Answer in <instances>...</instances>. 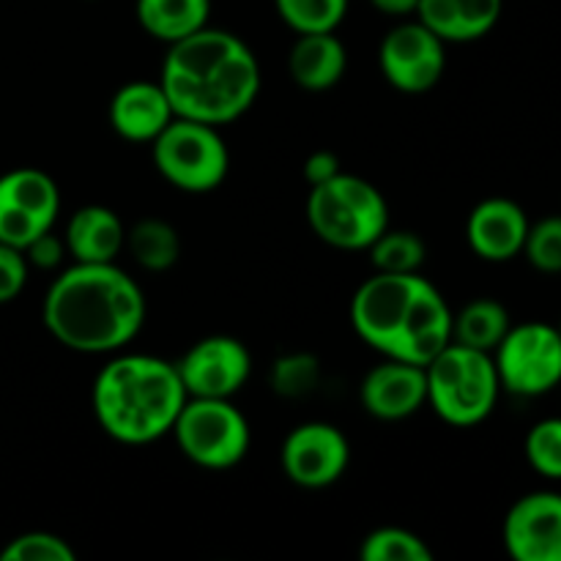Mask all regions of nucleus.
Wrapping results in <instances>:
<instances>
[{"mask_svg":"<svg viewBox=\"0 0 561 561\" xmlns=\"http://www.w3.org/2000/svg\"><path fill=\"white\" fill-rule=\"evenodd\" d=\"M493 354L499 381L513 394L537 398L561 381V334L548 323L510 327Z\"/></svg>","mask_w":561,"mask_h":561,"instance_id":"9","label":"nucleus"},{"mask_svg":"<svg viewBox=\"0 0 561 561\" xmlns=\"http://www.w3.org/2000/svg\"><path fill=\"white\" fill-rule=\"evenodd\" d=\"M362 561H431L433 551L420 535L400 526H381L362 540Z\"/></svg>","mask_w":561,"mask_h":561,"instance_id":"26","label":"nucleus"},{"mask_svg":"<svg viewBox=\"0 0 561 561\" xmlns=\"http://www.w3.org/2000/svg\"><path fill=\"white\" fill-rule=\"evenodd\" d=\"M307 222L334 250H367L389 228L387 197L370 181L340 173L327 184L310 186Z\"/></svg>","mask_w":561,"mask_h":561,"instance_id":"4","label":"nucleus"},{"mask_svg":"<svg viewBox=\"0 0 561 561\" xmlns=\"http://www.w3.org/2000/svg\"><path fill=\"white\" fill-rule=\"evenodd\" d=\"M170 433L184 458L201 469H233L250 449V422L233 400L186 398Z\"/></svg>","mask_w":561,"mask_h":561,"instance_id":"7","label":"nucleus"},{"mask_svg":"<svg viewBox=\"0 0 561 561\" xmlns=\"http://www.w3.org/2000/svg\"><path fill=\"white\" fill-rule=\"evenodd\" d=\"M64 244L75 263H115L126 247V228L113 208L91 203L69 217Z\"/></svg>","mask_w":561,"mask_h":561,"instance_id":"18","label":"nucleus"},{"mask_svg":"<svg viewBox=\"0 0 561 561\" xmlns=\"http://www.w3.org/2000/svg\"><path fill=\"white\" fill-rule=\"evenodd\" d=\"M135 14L148 36L175 44L208 25L211 0H137Z\"/></svg>","mask_w":561,"mask_h":561,"instance_id":"21","label":"nucleus"},{"mask_svg":"<svg viewBox=\"0 0 561 561\" xmlns=\"http://www.w3.org/2000/svg\"><path fill=\"white\" fill-rule=\"evenodd\" d=\"M159 85L175 118L222 126L241 118L261 93V64L244 38L222 27H201L168 44Z\"/></svg>","mask_w":561,"mask_h":561,"instance_id":"1","label":"nucleus"},{"mask_svg":"<svg viewBox=\"0 0 561 561\" xmlns=\"http://www.w3.org/2000/svg\"><path fill=\"white\" fill-rule=\"evenodd\" d=\"M524 252L531 266L540 268V272H561V217H548L537 222L535 228H529Z\"/></svg>","mask_w":561,"mask_h":561,"instance_id":"30","label":"nucleus"},{"mask_svg":"<svg viewBox=\"0 0 561 561\" xmlns=\"http://www.w3.org/2000/svg\"><path fill=\"white\" fill-rule=\"evenodd\" d=\"M126 250L146 272H168L179 263L181 239L175 228L164 219H140L126 230Z\"/></svg>","mask_w":561,"mask_h":561,"instance_id":"23","label":"nucleus"},{"mask_svg":"<svg viewBox=\"0 0 561 561\" xmlns=\"http://www.w3.org/2000/svg\"><path fill=\"white\" fill-rule=\"evenodd\" d=\"M283 469L299 488H329L348 471L351 444L340 427L329 422H305L294 427L283 444Z\"/></svg>","mask_w":561,"mask_h":561,"instance_id":"13","label":"nucleus"},{"mask_svg":"<svg viewBox=\"0 0 561 561\" xmlns=\"http://www.w3.org/2000/svg\"><path fill=\"white\" fill-rule=\"evenodd\" d=\"M425 277L414 274L376 272L359 285L351 301V323L356 334L378 354L392 356L403 337L411 305L420 294Z\"/></svg>","mask_w":561,"mask_h":561,"instance_id":"8","label":"nucleus"},{"mask_svg":"<svg viewBox=\"0 0 561 561\" xmlns=\"http://www.w3.org/2000/svg\"><path fill=\"white\" fill-rule=\"evenodd\" d=\"M151 153L159 175L175 190L192 195L217 190L230 168V153L219 126L192 118L170 121L151 142Z\"/></svg>","mask_w":561,"mask_h":561,"instance_id":"6","label":"nucleus"},{"mask_svg":"<svg viewBox=\"0 0 561 561\" xmlns=\"http://www.w3.org/2000/svg\"><path fill=\"white\" fill-rule=\"evenodd\" d=\"M186 398L175 365L148 354L115 356L93 381L96 422L110 438L129 447L168 436Z\"/></svg>","mask_w":561,"mask_h":561,"instance_id":"3","label":"nucleus"},{"mask_svg":"<svg viewBox=\"0 0 561 561\" xmlns=\"http://www.w3.org/2000/svg\"><path fill=\"white\" fill-rule=\"evenodd\" d=\"M60 190L38 168H14L0 175V241L25 252L42 233L55 228Z\"/></svg>","mask_w":561,"mask_h":561,"instance_id":"10","label":"nucleus"},{"mask_svg":"<svg viewBox=\"0 0 561 561\" xmlns=\"http://www.w3.org/2000/svg\"><path fill=\"white\" fill-rule=\"evenodd\" d=\"M64 255H69V252H66L64 236H55V228L38 236V239L25 250L27 263H31V266H38V268L60 266V257Z\"/></svg>","mask_w":561,"mask_h":561,"instance_id":"32","label":"nucleus"},{"mask_svg":"<svg viewBox=\"0 0 561 561\" xmlns=\"http://www.w3.org/2000/svg\"><path fill=\"white\" fill-rule=\"evenodd\" d=\"M173 118L170 99L159 82H126L110 102V124L131 142H153Z\"/></svg>","mask_w":561,"mask_h":561,"instance_id":"17","label":"nucleus"},{"mask_svg":"<svg viewBox=\"0 0 561 561\" xmlns=\"http://www.w3.org/2000/svg\"><path fill=\"white\" fill-rule=\"evenodd\" d=\"M274 5L296 33H334L348 14V0H274Z\"/></svg>","mask_w":561,"mask_h":561,"instance_id":"25","label":"nucleus"},{"mask_svg":"<svg viewBox=\"0 0 561 561\" xmlns=\"http://www.w3.org/2000/svg\"><path fill=\"white\" fill-rule=\"evenodd\" d=\"M321 378V365L310 354H290L274 362L272 367V387L285 398H305L316 389Z\"/></svg>","mask_w":561,"mask_h":561,"instance_id":"28","label":"nucleus"},{"mask_svg":"<svg viewBox=\"0 0 561 561\" xmlns=\"http://www.w3.org/2000/svg\"><path fill=\"white\" fill-rule=\"evenodd\" d=\"M69 542L53 531H25L0 551V561H75Z\"/></svg>","mask_w":561,"mask_h":561,"instance_id":"27","label":"nucleus"},{"mask_svg":"<svg viewBox=\"0 0 561 561\" xmlns=\"http://www.w3.org/2000/svg\"><path fill=\"white\" fill-rule=\"evenodd\" d=\"M510 332V316L496 299H474L453 316V340L466 348L493 354Z\"/></svg>","mask_w":561,"mask_h":561,"instance_id":"22","label":"nucleus"},{"mask_svg":"<svg viewBox=\"0 0 561 561\" xmlns=\"http://www.w3.org/2000/svg\"><path fill=\"white\" fill-rule=\"evenodd\" d=\"M504 546L518 561H561V496L551 491L518 499L504 518Z\"/></svg>","mask_w":561,"mask_h":561,"instance_id":"14","label":"nucleus"},{"mask_svg":"<svg viewBox=\"0 0 561 561\" xmlns=\"http://www.w3.org/2000/svg\"><path fill=\"white\" fill-rule=\"evenodd\" d=\"M526 458L548 480H561V420H542L526 438Z\"/></svg>","mask_w":561,"mask_h":561,"instance_id":"29","label":"nucleus"},{"mask_svg":"<svg viewBox=\"0 0 561 561\" xmlns=\"http://www.w3.org/2000/svg\"><path fill=\"white\" fill-rule=\"evenodd\" d=\"M559 334H561V327H559Z\"/></svg>","mask_w":561,"mask_h":561,"instance_id":"35","label":"nucleus"},{"mask_svg":"<svg viewBox=\"0 0 561 561\" xmlns=\"http://www.w3.org/2000/svg\"><path fill=\"white\" fill-rule=\"evenodd\" d=\"M373 9L381 11L387 16H409L416 11V3L420 0H370Z\"/></svg>","mask_w":561,"mask_h":561,"instance_id":"34","label":"nucleus"},{"mask_svg":"<svg viewBox=\"0 0 561 561\" xmlns=\"http://www.w3.org/2000/svg\"><path fill=\"white\" fill-rule=\"evenodd\" d=\"M444 38L416 22H400L383 36L378 47V66L383 80L403 93H425L438 85L447 66Z\"/></svg>","mask_w":561,"mask_h":561,"instance_id":"11","label":"nucleus"},{"mask_svg":"<svg viewBox=\"0 0 561 561\" xmlns=\"http://www.w3.org/2000/svg\"><path fill=\"white\" fill-rule=\"evenodd\" d=\"M44 327L77 354H115L140 334L148 305L115 263H75L44 296Z\"/></svg>","mask_w":561,"mask_h":561,"instance_id":"2","label":"nucleus"},{"mask_svg":"<svg viewBox=\"0 0 561 561\" xmlns=\"http://www.w3.org/2000/svg\"><path fill=\"white\" fill-rule=\"evenodd\" d=\"M370 263L376 272L387 274H414L425 263V241L414 230L387 228L370 247Z\"/></svg>","mask_w":561,"mask_h":561,"instance_id":"24","label":"nucleus"},{"mask_svg":"<svg viewBox=\"0 0 561 561\" xmlns=\"http://www.w3.org/2000/svg\"><path fill=\"white\" fill-rule=\"evenodd\" d=\"M502 5L504 0H420L414 14L447 44H466L493 31Z\"/></svg>","mask_w":561,"mask_h":561,"instance_id":"19","label":"nucleus"},{"mask_svg":"<svg viewBox=\"0 0 561 561\" xmlns=\"http://www.w3.org/2000/svg\"><path fill=\"white\" fill-rule=\"evenodd\" d=\"M348 69V49L334 33H299L288 55V71L305 91H329Z\"/></svg>","mask_w":561,"mask_h":561,"instance_id":"20","label":"nucleus"},{"mask_svg":"<svg viewBox=\"0 0 561 561\" xmlns=\"http://www.w3.org/2000/svg\"><path fill=\"white\" fill-rule=\"evenodd\" d=\"M526 233H529V219H526L524 208L507 197L482 201L466 222V239H469L471 252L491 263L513 261L515 255H520Z\"/></svg>","mask_w":561,"mask_h":561,"instance_id":"16","label":"nucleus"},{"mask_svg":"<svg viewBox=\"0 0 561 561\" xmlns=\"http://www.w3.org/2000/svg\"><path fill=\"white\" fill-rule=\"evenodd\" d=\"M190 398L233 400L252 373V356L241 340L230 334L203 337L175 362Z\"/></svg>","mask_w":561,"mask_h":561,"instance_id":"12","label":"nucleus"},{"mask_svg":"<svg viewBox=\"0 0 561 561\" xmlns=\"http://www.w3.org/2000/svg\"><path fill=\"white\" fill-rule=\"evenodd\" d=\"M340 173H343V168H340V159L332 151H316L307 157L305 179L310 186L327 184V181L337 179Z\"/></svg>","mask_w":561,"mask_h":561,"instance_id":"33","label":"nucleus"},{"mask_svg":"<svg viewBox=\"0 0 561 561\" xmlns=\"http://www.w3.org/2000/svg\"><path fill=\"white\" fill-rule=\"evenodd\" d=\"M27 268L25 252L0 241V305H9L25 290Z\"/></svg>","mask_w":561,"mask_h":561,"instance_id":"31","label":"nucleus"},{"mask_svg":"<svg viewBox=\"0 0 561 561\" xmlns=\"http://www.w3.org/2000/svg\"><path fill=\"white\" fill-rule=\"evenodd\" d=\"M427 405L447 425L471 427L480 425L496 409L499 381L496 362L491 354L449 343L431 365L425 367Z\"/></svg>","mask_w":561,"mask_h":561,"instance_id":"5","label":"nucleus"},{"mask_svg":"<svg viewBox=\"0 0 561 561\" xmlns=\"http://www.w3.org/2000/svg\"><path fill=\"white\" fill-rule=\"evenodd\" d=\"M359 398L367 414L376 416V420H409L427 403L425 367L387 359L367 373L359 387Z\"/></svg>","mask_w":561,"mask_h":561,"instance_id":"15","label":"nucleus"}]
</instances>
